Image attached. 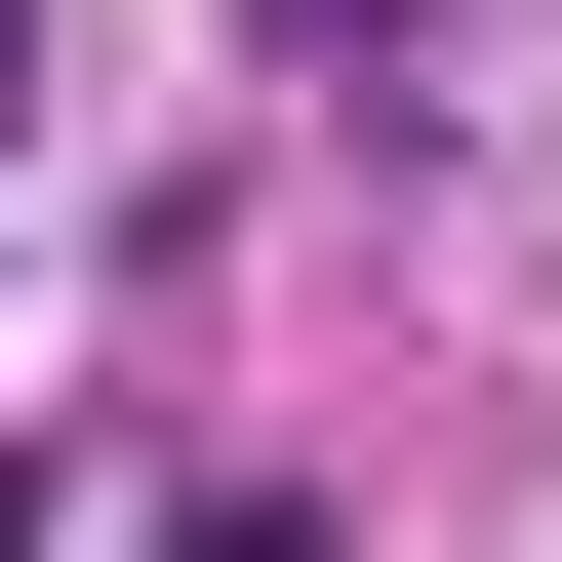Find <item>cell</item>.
I'll return each instance as SVG.
<instances>
[{
  "label": "cell",
  "instance_id": "obj_4",
  "mask_svg": "<svg viewBox=\"0 0 562 562\" xmlns=\"http://www.w3.org/2000/svg\"><path fill=\"white\" fill-rule=\"evenodd\" d=\"M0 161H41V0H0Z\"/></svg>",
  "mask_w": 562,
  "mask_h": 562
},
{
  "label": "cell",
  "instance_id": "obj_1",
  "mask_svg": "<svg viewBox=\"0 0 562 562\" xmlns=\"http://www.w3.org/2000/svg\"><path fill=\"white\" fill-rule=\"evenodd\" d=\"M241 41H322V81H362V41H402V81H482L522 0H241Z\"/></svg>",
  "mask_w": 562,
  "mask_h": 562
},
{
  "label": "cell",
  "instance_id": "obj_2",
  "mask_svg": "<svg viewBox=\"0 0 562 562\" xmlns=\"http://www.w3.org/2000/svg\"><path fill=\"white\" fill-rule=\"evenodd\" d=\"M161 562H322V522H281V482H201V522H161Z\"/></svg>",
  "mask_w": 562,
  "mask_h": 562
},
{
  "label": "cell",
  "instance_id": "obj_3",
  "mask_svg": "<svg viewBox=\"0 0 562 562\" xmlns=\"http://www.w3.org/2000/svg\"><path fill=\"white\" fill-rule=\"evenodd\" d=\"M0 562H81V482H41V442H0Z\"/></svg>",
  "mask_w": 562,
  "mask_h": 562
}]
</instances>
